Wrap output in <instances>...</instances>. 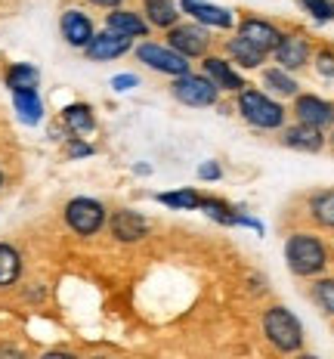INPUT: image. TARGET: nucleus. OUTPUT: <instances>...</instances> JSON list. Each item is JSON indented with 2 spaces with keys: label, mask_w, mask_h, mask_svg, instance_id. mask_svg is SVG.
Listing matches in <instances>:
<instances>
[{
  "label": "nucleus",
  "mask_w": 334,
  "mask_h": 359,
  "mask_svg": "<svg viewBox=\"0 0 334 359\" xmlns=\"http://www.w3.org/2000/svg\"><path fill=\"white\" fill-rule=\"evenodd\" d=\"M281 254H285L288 273H291L294 279H303V282H309V279H316V276H325L334 269L331 245L309 226L291 229V233L285 236V248H281Z\"/></svg>",
  "instance_id": "f257e3e1"
},
{
  "label": "nucleus",
  "mask_w": 334,
  "mask_h": 359,
  "mask_svg": "<svg viewBox=\"0 0 334 359\" xmlns=\"http://www.w3.org/2000/svg\"><path fill=\"white\" fill-rule=\"evenodd\" d=\"M232 109L242 118L244 127H251L254 133H279L281 127L291 121V109L285 100H276L272 93H266L260 84H248L232 96Z\"/></svg>",
  "instance_id": "f03ea898"
},
{
  "label": "nucleus",
  "mask_w": 334,
  "mask_h": 359,
  "mask_svg": "<svg viewBox=\"0 0 334 359\" xmlns=\"http://www.w3.org/2000/svg\"><path fill=\"white\" fill-rule=\"evenodd\" d=\"M260 334L270 344L272 353L279 356H294L303 353L307 347V332H303V323L288 310L285 304H270L260 313Z\"/></svg>",
  "instance_id": "7ed1b4c3"
},
{
  "label": "nucleus",
  "mask_w": 334,
  "mask_h": 359,
  "mask_svg": "<svg viewBox=\"0 0 334 359\" xmlns=\"http://www.w3.org/2000/svg\"><path fill=\"white\" fill-rule=\"evenodd\" d=\"M167 96L183 109H214L220 106L223 93L214 87V81L198 69H189L167 81Z\"/></svg>",
  "instance_id": "20e7f679"
},
{
  "label": "nucleus",
  "mask_w": 334,
  "mask_h": 359,
  "mask_svg": "<svg viewBox=\"0 0 334 359\" xmlns=\"http://www.w3.org/2000/svg\"><path fill=\"white\" fill-rule=\"evenodd\" d=\"M133 59H137L143 69L161 74V78H176V74L195 69V62H189L186 56H180L167 41H158V37H143V41L133 43Z\"/></svg>",
  "instance_id": "39448f33"
},
{
  "label": "nucleus",
  "mask_w": 334,
  "mask_h": 359,
  "mask_svg": "<svg viewBox=\"0 0 334 359\" xmlns=\"http://www.w3.org/2000/svg\"><path fill=\"white\" fill-rule=\"evenodd\" d=\"M62 223L71 236L78 238H96L109 223V208L93 196H74L62 208Z\"/></svg>",
  "instance_id": "423d86ee"
},
{
  "label": "nucleus",
  "mask_w": 334,
  "mask_h": 359,
  "mask_svg": "<svg viewBox=\"0 0 334 359\" xmlns=\"http://www.w3.org/2000/svg\"><path fill=\"white\" fill-rule=\"evenodd\" d=\"M313 50H316V41L309 37L307 28L300 25H281V37L276 43V50L270 53V59L281 69L300 74L309 69V62H313Z\"/></svg>",
  "instance_id": "0eeeda50"
},
{
  "label": "nucleus",
  "mask_w": 334,
  "mask_h": 359,
  "mask_svg": "<svg viewBox=\"0 0 334 359\" xmlns=\"http://www.w3.org/2000/svg\"><path fill=\"white\" fill-rule=\"evenodd\" d=\"M165 41L176 50L180 56H186L189 62H198L202 56H207L211 50H217V34L211 28L198 25L192 19H180L174 28L165 32Z\"/></svg>",
  "instance_id": "6e6552de"
},
{
  "label": "nucleus",
  "mask_w": 334,
  "mask_h": 359,
  "mask_svg": "<svg viewBox=\"0 0 334 359\" xmlns=\"http://www.w3.org/2000/svg\"><path fill=\"white\" fill-rule=\"evenodd\" d=\"M180 13L183 19H192L198 25L211 28L214 34H226L235 28V19L239 13L232 6H223V4H214V0H180Z\"/></svg>",
  "instance_id": "1a4fd4ad"
},
{
  "label": "nucleus",
  "mask_w": 334,
  "mask_h": 359,
  "mask_svg": "<svg viewBox=\"0 0 334 359\" xmlns=\"http://www.w3.org/2000/svg\"><path fill=\"white\" fill-rule=\"evenodd\" d=\"M106 229L118 245H139L152 236V220L137 208H115V211H109Z\"/></svg>",
  "instance_id": "9d476101"
},
{
  "label": "nucleus",
  "mask_w": 334,
  "mask_h": 359,
  "mask_svg": "<svg viewBox=\"0 0 334 359\" xmlns=\"http://www.w3.org/2000/svg\"><path fill=\"white\" fill-rule=\"evenodd\" d=\"M195 65H198V72L207 74V78L214 81V87H217L223 96H235L242 87L251 84L248 74H244L242 69H235V65L220 53V50H211V53L202 56Z\"/></svg>",
  "instance_id": "9b49d317"
},
{
  "label": "nucleus",
  "mask_w": 334,
  "mask_h": 359,
  "mask_svg": "<svg viewBox=\"0 0 334 359\" xmlns=\"http://www.w3.org/2000/svg\"><path fill=\"white\" fill-rule=\"evenodd\" d=\"M291 118L294 121H303L309 127H319V130L328 133L334 127V100H325L319 93H309V90H300V93L291 100Z\"/></svg>",
  "instance_id": "f8f14e48"
},
{
  "label": "nucleus",
  "mask_w": 334,
  "mask_h": 359,
  "mask_svg": "<svg viewBox=\"0 0 334 359\" xmlns=\"http://www.w3.org/2000/svg\"><path fill=\"white\" fill-rule=\"evenodd\" d=\"M235 34H242L244 41H251L254 47H260L263 53H272L281 37V25L276 19L270 16H260V13H239V19H235Z\"/></svg>",
  "instance_id": "ddd939ff"
},
{
  "label": "nucleus",
  "mask_w": 334,
  "mask_h": 359,
  "mask_svg": "<svg viewBox=\"0 0 334 359\" xmlns=\"http://www.w3.org/2000/svg\"><path fill=\"white\" fill-rule=\"evenodd\" d=\"M217 50L235 65V69H242L244 74L260 72L266 62H270V53H263L260 47H254V43L244 41V37L235 34V32H226L223 37H217Z\"/></svg>",
  "instance_id": "4468645a"
},
{
  "label": "nucleus",
  "mask_w": 334,
  "mask_h": 359,
  "mask_svg": "<svg viewBox=\"0 0 334 359\" xmlns=\"http://www.w3.org/2000/svg\"><path fill=\"white\" fill-rule=\"evenodd\" d=\"M276 143L281 149H291V152H303V155H316V152H325L328 146V133L319 130V127H309L303 121H288L281 130L276 133Z\"/></svg>",
  "instance_id": "2eb2a0df"
},
{
  "label": "nucleus",
  "mask_w": 334,
  "mask_h": 359,
  "mask_svg": "<svg viewBox=\"0 0 334 359\" xmlns=\"http://www.w3.org/2000/svg\"><path fill=\"white\" fill-rule=\"evenodd\" d=\"M93 34H96V22L84 6H65V10L59 13V37H62L65 47L81 53V50L90 43Z\"/></svg>",
  "instance_id": "dca6fc26"
},
{
  "label": "nucleus",
  "mask_w": 334,
  "mask_h": 359,
  "mask_svg": "<svg viewBox=\"0 0 334 359\" xmlns=\"http://www.w3.org/2000/svg\"><path fill=\"white\" fill-rule=\"evenodd\" d=\"M133 43L137 41H130L124 34H115L109 28H96V34L81 53H84L87 62H115V59H124L127 53H133Z\"/></svg>",
  "instance_id": "f3484780"
},
{
  "label": "nucleus",
  "mask_w": 334,
  "mask_h": 359,
  "mask_svg": "<svg viewBox=\"0 0 334 359\" xmlns=\"http://www.w3.org/2000/svg\"><path fill=\"white\" fill-rule=\"evenodd\" d=\"M102 28L115 34H124L130 41H143V37H152V25L146 22V16L139 13V6H115V10H106V19H102Z\"/></svg>",
  "instance_id": "a211bd4d"
},
{
  "label": "nucleus",
  "mask_w": 334,
  "mask_h": 359,
  "mask_svg": "<svg viewBox=\"0 0 334 359\" xmlns=\"http://www.w3.org/2000/svg\"><path fill=\"white\" fill-rule=\"evenodd\" d=\"M303 220L307 226L322 229V233H334V186L331 189H316L303 196Z\"/></svg>",
  "instance_id": "6ab92c4d"
},
{
  "label": "nucleus",
  "mask_w": 334,
  "mask_h": 359,
  "mask_svg": "<svg viewBox=\"0 0 334 359\" xmlns=\"http://www.w3.org/2000/svg\"><path fill=\"white\" fill-rule=\"evenodd\" d=\"M260 87H263L266 93H272L276 100H285V102H291L294 96L303 90V84L297 81V74L281 69V65H276V62H266L263 69H260Z\"/></svg>",
  "instance_id": "aec40b11"
},
{
  "label": "nucleus",
  "mask_w": 334,
  "mask_h": 359,
  "mask_svg": "<svg viewBox=\"0 0 334 359\" xmlns=\"http://www.w3.org/2000/svg\"><path fill=\"white\" fill-rule=\"evenodd\" d=\"M59 124H62L65 133H74V137H93L96 127H99L93 106L84 100H74L69 106H62V111H59Z\"/></svg>",
  "instance_id": "412c9836"
},
{
  "label": "nucleus",
  "mask_w": 334,
  "mask_h": 359,
  "mask_svg": "<svg viewBox=\"0 0 334 359\" xmlns=\"http://www.w3.org/2000/svg\"><path fill=\"white\" fill-rule=\"evenodd\" d=\"M139 13H143L146 22L152 25V32H161V34L183 19L180 0H139Z\"/></svg>",
  "instance_id": "4be33fe9"
},
{
  "label": "nucleus",
  "mask_w": 334,
  "mask_h": 359,
  "mask_svg": "<svg viewBox=\"0 0 334 359\" xmlns=\"http://www.w3.org/2000/svg\"><path fill=\"white\" fill-rule=\"evenodd\" d=\"M13 96V111H16V118L25 127H37L43 121V115H47V109H43V96L41 90H16Z\"/></svg>",
  "instance_id": "5701e85b"
},
{
  "label": "nucleus",
  "mask_w": 334,
  "mask_h": 359,
  "mask_svg": "<svg viewBox=\"0 0 334 359\" xmlns=\"http://www.w3.org/2000/svg\"><path fill=\"white\" fill-rule=\"evenodd\" d=\"M198 211H202L207 220L217 223V226L232 229V226H239L242 205H232V201H226L220 196H204V192H202V205H198Z\"/></svg>",
  "instance_id": "b1692460"
},
{
  "label": "nucleus",
  "mask_w": 334,
  "mask_h": 359,
  "mask_svg": "<svg viewBox=\"0 0 334 359\" xmlns=\"http://www.w3.org/2000/svg\"><path fill=\"white\" fill-rule=\"evenodd\" d=\"M25 273V257L13 242H0V291L16 288Z\"/></svg>",
  "instance_id": "393cba45"
},
{
  "label": "nucleus",
  "mask_w": 334,
  "mask_h": 359,
  "mask_svg": "<svg viewBox=\"0 0 334 359\" xmlns=\"http://www.w3.org/2000/svg\"><path fill=\"white\" fill-rule=\"evenodd\" d=\"M4 87L10 93H16V90H37L41 87V69L34 62H10L4 69Z\"/></svg>",
  "instance_id": "a878e982"
},
{
  "label": "nucleus",
  "mask_w": 334,
  "mask_h": 359,
  "mask_svg": "<svg viewBox=\"0 0 334 359\" xmlns=\"http://www.w3.org/2000/svg\"><path fill=\"white\" fill-rule=\"evenodd\" d=\"M152 198L158 205H165L167 211H198V205H202V192L195 186H176V189L167 192H155Z\"/></svg>",
  "instance_id": "bb28decb"
},
{
  "label": "nucleus",
  "mask_w": 334,
  "mask_h": 359,
  "mask_svg": "<svg viewBox=\"0 0 334 359\" xmlns=\"http://www.w3.org/2000/svg\"><path fill=\"white\" fill-rule=\"evenodd\" d=\"M307 297H309V301H313L328 319H334V273H325V276H316V279H309Z\"/></svg>",
  "instance_id": "cd10ccee"
},
{
  "label": "nucleus",
  "mask_w": 334,
  "mask_h": 359,
  "mask_svg": "<svg viewBox=\"0 0 334 359\" xmlns=\"http://www.w3.org/2000/svg\"><path fill=\"white\" fill-rule=\"evenodd\" d=\"M309 65L322 81H334V43H316Z\"/></svg>",
  "instance_id": "c85d7f7f"
},
{
  "label": "nucleus",
  "mask_w": 334,
  "mask_h": 359,
  "mask_svg": "<svg viewBox=\"0 0 334 359\" xmlns=\"http://www.w3.org/2000/svg\"><path fill=\"white\" fill-rule=\"evenodd\" d=\"M62 152L69 161H81V158H93L96 146L90 143V137H74V133H69L62 143Z\"/></svg>",
  "instance_id": "c756f323"
},
{
  "label": "nucleus",
  "mask_w": 334,
  "mask_h": 359,
  "mask_svg": "<svg viewBox=\"0 0 334 359\" xmlns=\"http://www.w3.org/2000/svg\"><path fill=\"white\" fill-rule=\"evenodd\" d=\"M297 4L313 22H322V25L334 22V0H297Z\"/></svg>",
  "instance_id": "7c9ffc66"
},
{
  "label": "nucleus",
  "mask_w": 334,
  "mask_h": 359,
  "mask_svg": "<svg viewBox=\"0 0 334 359\" xmlns=\"http://www.w3.org/2000/svg\"><path fill=\"white\" fill-rule=\"evenodd\" d=\"M195 177L202 180V183H220V180H223V164L217 158H204L195 168Z\"/></svg>",
  "instance_id": "2f4dec72"
},
{
  "label": "nucleus",
  "mask_w": 334,
  "mask_h": 359,
  "mask_svg": "<svg viewBox=\"0 0 334 359\" xmlns=\"http://www.w3.org/2000/svg\"><path fill=\"white\" fill-rule=\"evenodd\" d=\"M109 87L115 90V93H130V90H137V87H139V74L121 72V74H115V78L109 81Z\"/></svg>",
  "instance_id": "473e14b6"
},
{
  "label": "nucleus",
  "mask_w": 334,
  "mask_h": 359,
  "mask_svg": "<svg viewBox=\"0 0 334 359\" xmlns=\"http://www.w3.org/2000/svg\"><path fill=\"white\" fill-rule=\"evenodd\" d=\"M239 226H242V229H254L257 236H263V220H257V217L248 214L244 208H242V214H239Z\"/></svg>",
  "instance_id": "72a5a7b5"
},
{
  "label": "nucleus",
  "mask_w": 334,
  "mask_h": 359,
  "mask_svg": "<svg viewBox=\"0 0 334 359\" xmlns=\"http://www.w3.org/2000/svg\"><path fill=\"white\" fill-rule=\"evenodd\" d=\"M84 4L93 6V10H115V6H124L130 0H84Z\"/></svg>",
  "instance_id": "f704fd0d"
},
{
  "label": "nucleus",
  "mask_w": 334,
  "mask_h": 359,
  "mask_svg": "<svg viewBox=\"0 0 334 359\" xmlns=\"http://www.w3.org/2000/svg\"><path fill=\"white\" fill-rule=\"evenodd\" d=\"M133 174H137V177H148V174H152V168L139 161V164H133Z\"/></svg>",
  "instance_id": "c9c22d12"
},
{
  "label": "nucleus",
  "mask_w": 334,
  "mask_h": 359,
  "mask_svg": "<svg viewBox=\"0 0 334 359\" xmlns=\"http://www.w3.org/2000/svg\"><path fill=\"white\" fill-rule=\"evenodd\" d=\"M325 149H328V152L334 155V127H331V130H328V146H325Z\"/></svg>",
  "instance_id": "e433bc0d"
},
{
  "label": "nucleus",
  "mask_w": 334,
  "mask_h": 359,
  "mask_svg": "<svg viewBox=\"0 0 334 359\" xmlns=\"http://www.w3.org/2000/svg\"><path fill=\"white\" fill-rule=\"evenodd\" d=\"M6 189V174H4V168H0V192Z\"/></svg>",
  "instance_id": "4c0bfd02"
}]
</instances>
